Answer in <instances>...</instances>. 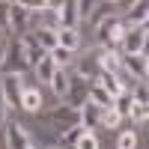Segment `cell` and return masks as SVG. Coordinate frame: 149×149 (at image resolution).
I'll return each mask as SVG.
<instances>
[{"mask_svg": "<svg viewBox=\"0 0 149 149\" xmlns=\"http://www.w3.org/2000/svg\"><path fill=\"white\" fill-rule=\"evenodd\" d=\"M24 72H30V66H27V57H24L21 39L9 36V39H6V54H3V63H0V74H24Z\"/></svg>", "mask_w": 149, "mask_h": 149, "instance_id": "6da1fadb", "label": "cell"}, {"mask_svg": "<svg viewBox=\"0 0 149 149\" xmlns=\"http://www.w3.org/2000/svg\"><path fill=\"white\" fill-rule=\"evenodd\" d=\"M90 86H93V81H86V78H81V74L69 72V86H66L63 104L72 107V110H81L86 104V98H90Z\"/></svg>", "mask_w": 149, "mask_h": 149, "instance_id": "7a4b0ae2", "label": "cell"}, {"mask_svg": "<svg viewBox=\"0 0 149 149\" xmlns=\"http://www.w3.org/2000/svg\"><path fill=\"white\" fill-rule=\"evenodd\" d=\"M146 36H149L146 27H125L116 51L122 57H140V54H146Z\"/></svg>", "mask_w": 149, "mask_h": 149, "instance_id": "3957f363", "label": "cell"}, {"mask_svg": "<svg viewBox=\"0 0 149 149\" xmlns=\"http://www.w3.org/2000/svg\"><path fill=\"white\" fill-rule=\"evenodd\" d=\"M122 33H125V27H122V21L116 15H107V18H102L95 24V42L102 48H116Z\"/></svg>", "mask_w": 149, "mask_h": 149, "instance_id": "277c9868", "label": "cell"}, {"mask_svg": "<svg viewBox=\"0 0 149 149\" xmlns=\"http://www.w3.org/2000/svg\"><path fill=\"white\" fill-rule=\"evenodd\" d=\"M48 125H54L60 134H66L69 128H74V125H81V116H78V110H72V107H66V104H60V107H54L51 113H45L42 116Z\"/></svg>", "mask_w": 149, "mask_h": 149, "instance_id": "5b68a950", "label": "cell"}, {"mask_svg": "<svg viewBox=\"0 0 149 149\" xmlns=\"http://www.w3.org/2000/svg\"><path fill=\"white\" fill-rule=\"evenodd\" d=\"M21 74H0V95L9 110H18L21 107Z\"/></svg>", "mask_w": 149, "mask_h": 149, "instance_id": "8992f818", "label": "cell"}, {"mask_svg": "<svg viewBox=\"0 0 149 149\" xmlns=\"http://www.w3.org/2000/svg\"><path fill=\"white\" fill-rule=\"evenodd\" d=\"M0 134H3V143H6V149H33V143H30V134H27V128H24L21 122H6Z\"/></svg>", "mask_w": 149, "mask_h": 149, "instance_id": "52a82bcc", "label": "cell"}, {"mask_svg": "<svg viewBox=\"0 0 149 149\" xmlns=\"http://www.w3.org/2000/svg\"><path fill=\"white\" fill-rule=\"evenodd\" d=\"M27 30H30V12L21 3H9V36L21 39Z\"/></svg>", "mask_w": 149, "mask_h": 149, "instance_id": "ba28073f", "label": "cell"}, {"mask_svg": "<svg viewBox=\"0 0 149 149\" xmlns=\"http://www.w3.org/2000/svg\"><path fill=\"white\" fill-rule=\"evenodd\" d=\"M119 69L125 72L128 78H134V81L146 84V74H149V66H146V54H140V57H122V54H119Z\"/></svg>", "mask_w": 149, "mask_h": 149, "instance_id": "9c48e42d", "label": "cell"}, {"mask_svg": "<svg viewBox=\"0 0 149 149\" xmlns=\"http://www.w3.org/2000/svg\"><path fill=\"white\" fill-rule=\"evenodd\" d=\"M21 48H24V57H27L30 72H33V69H36V66H39L42 60L48 57V51H45L39 42H36V36H33V33H24V36H21Z\"/></svg>", "mask_w": 149, "mask_h": 149, "instance_id": "30bf717a", "label": "cell"}, {"mask_svg": "<svg viewBox=\"0 0 149 149\" xmlns=\"http://www.w3.org/2000/svg\"><path fill=\"white\" fill-rule=\"evenodd\" d=\"M57 21H60V30H78V24H81L78 0H63L57 9Z\"/></svg>", "mask_w": 149, "mask_h": 149, "instance_id": "8fae6325", "label": "cell"}, {"mask_svg": "<svg viewBox=\"0 0 149 149\" xmlns=\"http://www.w3.org/2000/svg\"><path fill=\"white\" fill-rule=\"evenodd\" d=\"M78 116H81V125H84L86 131H93V134H95V128H98V119H102V107H95L93 102H86V104L78 110Z\"/></svg>", "mask_w": 149, "mask_h": 149, "instance_id": "7c38bea8", "label": "cell"}, {"mask_svg": "<svg viewBox=\"0 0 149 149\" xmlns=\"http://www.w3.org/2000/svg\"><path fill=\"white\" fill-rule=\"evenodd\" d=\"M74 74H81V78H86V81H95L98 74H102V69H98V60H95V54L90 57H81L78 60V66H74Z\"/></svg>", "mask_w": 149, "mask_h": 149, "instance_id": "4fadbf2b", "label": "cell"}, {"mask_svg": "<svg viewBox=\"0 0 149 149\" xmlns=\"http://www.w3.org/2000/svg\"><path fill=\"white\" fill-rule=\"evenodd\" d=\"M45 104H42V93L39 90H24L21 93V110H27V113H39Z\"/></svg>", "mask_w": 149, "mask_h": 149, "instance_id": "5bb4252c", "label": "cell"}, {"mask_svg": "<svg viewBox=\"0 0 149 149\" xmlns=\"http://www.w3.org/2000/svg\"><path fill=\"white\" fill-rule=\"evenodd\" d=\"M57 45L74 54V51L81 48V33H78V30H57Z\"/></svg>", "mask_w": 149, "mask_h": 149, "instance_id": "9a60e30c", "label": "cell"}, {"mask_svg": "<svg viewBox=\"0 0 149 149\" xmlns=\"http://www.w3.org/2000/svg\"><path fill=\"white\" fill-rule=\"evenodd\" d=\"M54 74H57V66H54V60H51V57H45L42 63L33 69V78L39 81V84H51V78H54Z\"/></svg>", "mask_w": 149, "mask_h": 149, "instance_id": "2e32d148", "label": "cell"}, {"mask_svg": "<svg viewBox=\"0 0 149 149\" xmlns=\"http://www.w3.org/2000/svg\"><path fill=\"white\" fill-rule=\"evenodd\" d=\"M93 84H98V86H102V90L110 95V98H116L119 93H122V86H119V81L113 78V74H107V72H102V74H98V78L93 81Z\"/></svg>", "mask_w": 149, "mask_h": 149, "instance_id": "e0dca14e", "label": "cell"}, {"mask_svg": "<svg viewBox=\"0 0 149 149\" xmlns=\"http://www.w3.org/2000/svg\"><path fill=\"white\" fill-rule=\"evenodd\" d=\"M119 113V119H125L128 113H131V107H134V98H131V93H119L116 98H113V104H110Z\"/></svg>", "mask_w": 149, "mask_h": 149, "instance_id": "ac0fdd59", "label": "cell"}, {"mask_svg": "<svg viewBox=\"0 0 149 149\" xmlns=\"http://www.w3.org/2000/svg\"><path fill=\"white\" fill-rule=\"evenodd\" d=\"M48 57H51V60H54V66H57V69H63V72L72 66V60H74V54L66 51V48H60V45L54 48V51H48Z\"/></svg>", "mask_w": 149, "mask_h": 149, "instance_id": "d6986e66", "label": "cell"}, {"mask_svg": "<svg viewBox=\"0 0 149 149\" xmlns=\"http://www.w3.org/2000/svg\"><path fill=\"white\" fill-rule=\"evenodd\" d=\"M86 102H93L95 107H102V110H104V107H110V104H113V98H110V95H107L98 84H93V86H90V98H86Z\"/></svg>", "mask_w": 149, "mask_h": 149, "instance_id": "ffe728a7", "label": "cell"}, {"mask_svg": "<svg viewBox=\"0 0 149 149\" xmlns=\"http://www.w3.org/2000/svg\"><path fill=\"white\" fill-rule=\"evenodd\" d=\"M84 134H86V128H84V125H74V128H69L66 134H60V146H63V149H72L74 143L84 137ZM90 134H93V131H90Z\"/></svg>", "mask_w": 149, "mask_h": 149, "instance_id": "44dd1931", "label": "cell"}, {"mask_svg": "<svg viewBox=\"0 0 149 149\" xmlns=\"http://www.w3.org/2000/svg\"><path fill=\"white\" fill-rule=\"evenodd\" d=\"M66 86H69V72L57 69V74L51 78V93H54L57 98H63V95H66Z\"/></svg>", "mask_w": 149, "mask_h": 149, "instance_id": "7402d4cb", "label": "cell"}, {"mask_svg": "<svg viewBox=\"0 0 149 149\" xmlns=\"http://www.w3.org/2000/svg\"><path fill=\"white\" fill-rule=\"evenodd\" d=\"M33 36L45 51H54L57 48V30H33Z\"/></svg>", "mask_w": 149, "mask_h": 149, "instance_id": "603a6c76", "label": "cell"}, {"mask_svg": "<svg viewBox=\"0 0 149 149\" xmlns=\"http://www.w3.org/2000/svg\"><path fill=\"white\" fill-rule=\"evenodd\" d=\"M116 149H137V128L119 131V137H116Z\"/></svg>", "mask_w": 149, "mask_h": 149, "instance_id": "cb8c5ba5", "label": "cell"}, {"mask_svg": "<svg viewBox=\"0 0 149 149\" xmlns=\"http://www.w3.org/2000/svg\"><path fill=\"white\" fill-rule=\"evenodd\" d=\"M119 122H122V119H119L116 110H113V107H104V110H102V119H98V128H116Z\"/></svg>", "mask_w": 149, "mask_h": 149, "instance_id": "d4e9b609", "label": "cell"}, {"mask_svg": "<svg viewBox=\"0 0 149 149\" xmlns=\"http://www.w3.org/2000/svg\"><path fill=\"white\" fill-rule=\"evenodd\" d=\"M149 104H134L131 107V113H128V119L134 122V128H137V125H143V122H146V116H149V110H146Z\"/></svg>", "mask_w": 149, "mask_h": 149, "instance_id": "484cf974", "label": "cell"}, {"mask_svg": "<svg viewBox=\"0 0 149 149\" xmlns=\"http://www.w3.org/2000/svg\"><path fill=\"white\" fill-rule=\"evenodd\" d=\"M131 98H134V104H149V90H146V84H137L131 90Z\"/></svg>", "mask_w": 149, "mask_h": 149, "instance_id": "4316f807", "label": "cell"}, {"mask_svg": "<svg viewBox=\"0 0 149 149\" xmlns=\"http://www.w3.org/2000/svg\"><path fill=\"white\" fill-rule=\"evenodd\" d=\"M72 149H98V137H95V134H90V131H86V134H84V137H81L78 143H74Z\"/></svg>", "mask_w": 149, "mask_h": 149, "instance_id": "83f0119b", "label": "cell"}, {"mask_svg": "<svg viewBox=\"0 0 149 149\" xmlns=\"http://www.w3.org/2000/svg\"><path fill=\"white\" fill-rule=\"evenodd\" d=\"M0 27L9 33V3L6 0H0Z\"/></svg>", "mask_w": 149, "mask_h": 149, "instance_id": "f1b7e54d", "label": "cell"}, {"mask_svg": "<svg viewBox=\"0 0 149 149\" xmlns=\"http://www.w3.org/2000/svg\"><path fill=\"white\" fill-rule=\"evenodd\" d=\"M93 6H95V0H81V3H78V15L81 18H90L93 15Z\"/></svg>", "mask_w": 149, "mask_h": 149, "instance_id": "f546056e", "label": "cell"}, {"mask_svg": "<svg viewBox=\"0 0 149 149\" xmlns=\"http://www.w3.org/2000/svg\"><path fill=\"white\" fill-rule=\"evenodd\" d=\"M6 122H9V107H6V102H3V95H0V131H3Z\"/></svg>", "mask_w": 149, "mask_h": 149, "instance_id": "4dcf8cb0", "label": "cell"}, {"mask_svg": "<svg viewBox=\"0 0 149 149\" xmlns=\"http://www.w3.org/2000/svg\"><path fill=\"white\" fill-rule=\"evenodd\" d=\"M6 39L9 36H0V63H3V54H6Z\"/></svg>", "mask_w": 149, "mask_h": 149, "instance_id": "1f68e13d", "label": "cell"}, {"mask_svg": "<svg viewBox=\"0 0 149 149\" xmlns=\"http://www.w3.org/2000/svg\"><path fill=\"white\" fill-rule=\"evenodd\" d=\"M39 149H63V146H39Z\"/></svg>", "mask_w": 149, "mask_h": 149, "instance_id": "d6a6232c", "label": "cell"}, {"mask_svg": "<svg viewBox=\"0 0 149 149\" xmlns=\"http://www.w3.org/2000/svg\"><path fill=\"white\" fill-rule=\"evenodd\" d=\"M33 149H36V146H33Z\"/></svg>", "mask_w": 149, "mask_h": 149, "instance_id": "836d02e7", "label": "cell"}]
</instances>
